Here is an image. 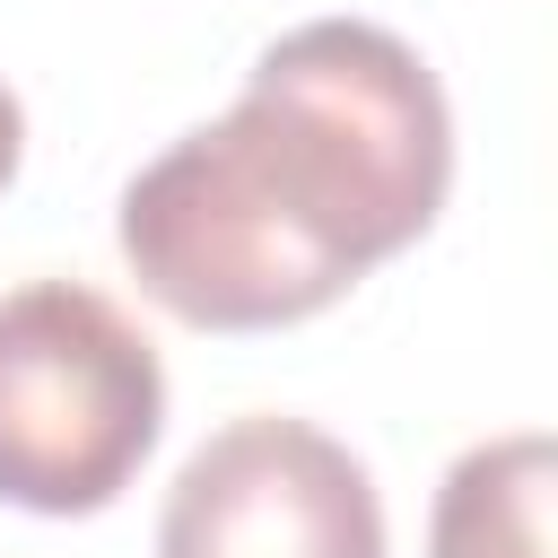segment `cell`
<instances>
[{"label": "cell", "mask_w": 558, "mask_h": 558, "mask_svg": "<svg viewBox=\"0 0 558 558\" xmlns=\"http://www.w3.org/2000/svg\"><path fill=\"white\" fill-rule=\"evenodd\" d=\"M218 131L262 174V192L357 279L410 253L453 192L445 87L375 17H305L262 44Z\"/></svg>", "instance_id": "obj_1"}, {"label": "cell", "mask_w": 558, "mask_h": 558, "mask_svg": "<svg viewBox=\"0 0 558 558\" xmlns=\"http://www.w3.org/2000/svg\"><path fill=\"white\" fill-rule=\"evenodd\" d=\"M166 427L157 340L87 279H26L0 296V506L96 514Z\"/></svg>", "instance_id": "obj_2"}, {"label": "cell", "mask_w": 558, "mask_h": 558, "mask_svg": "<svg viewBox=\"0 0 558 558\" xmlns=\"http://www.w3.org/2000/svg\"><path fill=\"white\" fill-rule=\"evenodd\" d=\"M113 244L174 323L192 331H279L357 288L349 262H331L227 148L218 122L157 148L113 209Z\"/></svg>", "instance_id": "obj_3"}, {"label": "cell", "mask_w": 558, "mask_h": 558, "mask_svg": "<svg viewBox=\"0 0 558 558\" xmlns=\"http://www.w3.org/2000/svg\"><path fill=\"white\" fill-rule=\"evenodd\" d=\"M157 558H384V497L340 436L253 410L183 453Z\"/></svg>", "instance_id": "obj_4"}, {"label": "cell", "mask_w": 558, "mask_h": 558, "mask_svg": "<svg viewBox=\"0 0 558 558\" xmlns=\"http://www.w3.org/2000/svg\"><path fill=\"white\" fill-rule=\"evenodd\" d=\"M549 497H558V445L541 427L471 445L427 514V558H549Z\"/></svg>", "instance_id": "obj_5"}, {"label": "cell", "mask_w": 558, "mask_h": 558, "mask_svg": "<svg viewBox=\"0 0 558 558\" xmlns=\"http://www.w3.org/2000/svg\"><path fill=\"white\" fill-rule=\"evenodd\" d=\"M17 157H26V113H17V96L0 87V192H9V174H17Z\"/></svg>", "instance_id": "obj_6"}]
</instances>
